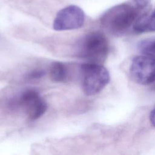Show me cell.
<instances>
[{
	"instance_id": "7",
	"label": "cell",
	"mask_w": 155,
	"mask_h": 155,
	"mask_svg": "<svg viewBox=\"0 0 155 155\" xmlns=\"http://www.w3.org/2000/svg\"><path fill=\"white\" fill-rule=\"evenodd\" d=\"M133 27L137 33L155 31V8L152 12L142 15L136 20Z\"/></svg>"
},
{
	"instance_id": "8",
	"label": "cell",
	"mask_w": 155,
	"mask_h": 155,
	"mask_svg": "<svg viewBox=\"0 0 155 155\" xmlns=\"http://www.w3.org/2000/svg\"><path fill=\"white\" fill-rule=\"evenodd\" d=\"M49 74L50 79L54 82H66L68 78V69L63 62H53L50 66Z\"/></svg>"
},
{
	"instance_id": "2",
	"label": "cell",
	"mask_w": 155,
	"mask_h": 155,
	"mask_svg": "<svg viewBox=\"0 0 155 155\" xmlns=\"http://www.w3.org/2000/svg\"><path fill=\"white\" fill-rule=\"evenodd\" d=\"M108 50V42L105 35L99 31H91L80 39L76 54L88 63L102 64L107 59Z\"/></svg>"
},
{
	"instance_id": "5",
	"label": "cell",
	"mask_w": 155,
	"mask_h": 155,
	"mask_svg": "<svg viewBox=\"0 0 155 155\" xmlns=\"http://www.w3.org/2000/svg\"><path fill=\"white\" fill-rule=\"evenodd\" d=\"M130 74L137 84H152L155 81V59L144 54L135 56L130 64Z\"/></svg>"
},
{
	"instance_id": "6",
	"label": "cell",
	"mask_w": 155,
	"mask_h": 155,
	"mask_svg": "<svg viewBox=\"0 0 155 155\" xmlns=\"http://www.w3.org/2000/svg\"><path fill=\"white\" fill-rule=\"evenodd\" d=\"M84 11L77 5H71L58 12L53 21V28L56 31L78 29L84 25Z\"/></svg>"
},
{
	"instance_id": "9",
	"label": "cell",
	"mask_w": 155,
	"mask_h": 155,
	"mask_svg": "<svg viewBox=\"0 0 155 155\" xmlns=\"http://www.w3.org/2000/svg\"><path fill=\"white\" fill-rule=\"evenodd\" d=\"M139 49L143 54L155 59V39L141 41L139 44Z\"/></svg>"
},
{
	"instance_id": "11",
	"label": "cell",
	"mask_w": 155,
	"mask_h": 155,
	"mask_svg": "<svg viewBox=\"0 0 155 155\" xmlns=\"http://www.w3.org/2000/svg\"><path fill=\"white\" fill-rule=\"evenodd\" d=\"M150 120L151 124L155 127V107L151 110L150 114Z\"/></svg>"
},
{
	"instance_id": "10",
	"label": "cell",
	"mask_w": 155,
	"mask_h": 155,
	"mask_svg": "<svg viewBox=\"0 0 155 155\" xmlns=\"http://www.w3.org/2000/svg\"><path fill=\"white\" fill-rule=\"evenodd\" d=\"M44 74H45V71L43 70L36 69L28 73L26 75L25 78L30 81H35V80H38L41 79L44 76Z\"/></svg>"
},
{
	"instance_id": "1",
	"label": "cell",
	"mask_w": 155,
	"mask_h": 155,
	"mask_svg": "<svg viewBox=\"0 0 155 155\" xmlns=\"http://www.w3.org/2000/svg\"><path fill=\"white\" fill-rule=\"evenodd\" d=\"M148 12L139 6L133 0L114 5L108 9L101 16V22L108 30L120 33L134 24L143 13Z\"/></svg>"
},
{
	"instance_id": "3",
	"label": "cell",
	"mask_w": 155,
	"mask_h": 155,
	"mask_svg": "<svg viewBox=\"0 0 155 155\" xmlns=\"http://www.w3.org/2000/svg\"><path fill=\"white\" fill-rule=\"evenodd\" d=\"M79 71L82 90L88 96L99 93L110 81L109 72L102 64L86 62L81 65Z\"/></svg>"
},
{
	"instance_id": "4",
	"label": "cell",
	"mask_w": 155,
	"mask_h": 155,
	"mask_svg": "<svg viewBox=\"0 0 155 155\" xmlns=\"http://www.w3.org/2000/svg\"><path fill=\"white\" fill-rule=\"evenodd\" d=\"M12 108H21L30 120L40 118L47 110V104L39 93L34 89H28L10 102Z\"/></svg>"
},
{
	"instance_id": "12",
	"label": "cell",
	"mask_w": 155,
	"mask_h": 155,
	"mask_svg": "<svg viewBox=\"0 0 155 155\" xmlns=\"http://www.w3.org/2000/svg\"><path fill=\"white\" fill-rule=\"evenodd\" d=\"M152 84H153V87H154V88L155 89V81H154Z\"/></svg>"
}]
</instances>
